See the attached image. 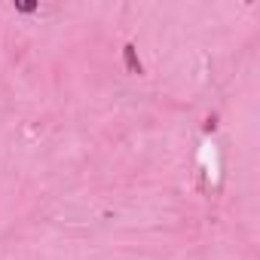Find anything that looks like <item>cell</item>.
<instances>
[{
	"label": "cell",
	"mask_w": 260,
	"mask_h": 260,
	"mask_svg": "<svg viewBox=\"0 0 260 260\" xmlns=\"http://www.w3.org/2000/svg\"><path fill=\"white\" fill-rule=\"evenodd\" d=\"M122 61H125V71L128 74H144V64H141V58H138V49H135V43H125L122 46Z\"/></svg>",
	"instance_id": "cell-1"
},
{
	"label": "cell",
	"mask_w": 260,
	"mask_h": 260,
	"mask_svg": "<svg viewBox=\"0 0 260 260\" xmlns=\"http://www.w3.org/2000/svg\"><path fill=\"white\" fill-rule=\"evenodd\" d=\"M16 13H37V4H34V0H16Z\"/></svg>",
	"instance_id": "cell-2"
},
{
	"label": "cell",
	"mask_w": 260,
	"mask_h": 260,
	"mask_svg": "<svg viewBox=\"0 0 260 260\" xmlns=\"http://www.w3.org/2000/svg\"><path fill=\"white\" fill-rule=\"evenodd\" d=\"M214 128H217V119H214V116H211V119H208V122H205V132H214Z\"/></svg>",
	"instance_id": "cell-3"
}]
</instances>
